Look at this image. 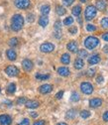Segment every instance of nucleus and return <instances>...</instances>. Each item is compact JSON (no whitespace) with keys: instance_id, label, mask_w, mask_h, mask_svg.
I'll list each match as a JSON object with an SVG mask.
<instances>
[{"instance_id":"24","label":"nucleus","mask_w":108,"mask_h":125,"mask_svg":"<svg viewBox=\"0 0 108 125\" xmlns=\"http://www.w3.org/2000/svg\"><path fill=\"white\" fill-rule=\"evenodd\" d=\"M36 79L38 81H46L50 79V74H41V73H37L36 74Z\"/></svg>"},{"instance_id":"41","label":"nucleus","mask_w":108,"mask_h":125,"mask_svg":"<svg viewBox=\"0 0 108 125\" xmlns=\"http://www.w3.org/2000/svg\"><path fill=\"white\" fill-rule=\"evenodd\" d=\"M76 32H78V28L76 27H72L69 29V33L70 34H76Z\"/></svg>"},{"instance_id":"14","label":"nucleus","mask_w":108,"mask_h":125,"mask_svg":"<svg viewBox=\"0 0 108 125\" xmlns=\"http://www.w3.org/2000/svg\"><path fill=\"white\" fill-rule=\"evenodd\" d=\"M25 104H26V107H27V108L33 109V108H37V107H39L40 102L37 101V100H27V102H26Z\"/></svg>"},{"instance_id":"51","label":"nucleus","mask_w":108,"mask_h":125,"mask_svg":"<svg viewBox=\"0 0 108 125\" xmlns=\"http://www.w3.org/2000/svg\"><path fill=\"white\" fill-rule=\"evenodd\" d=\"M0 91H1V88H0Z\"/></svg>"},{"instance_id":"15","label":"nucleus","mask_w":108,"mask_h":125,"mask_svg":"<svg viewBox=\"0 0 108 125\" xmlns=\"http://www.w3.org/2000/svg\"><path fill=\"white\" fill-rule=\"evenodd\" d=\"M100 62V57L99 55H92L88 59V64L89 65H96Z\"/></svg>"},{"instance_id":"45","label":"nucleus","mask_w":108,"mask_h":125,"mask_svg":"<svg viewBox=\"0 0 108 125\" xmlns=\"http://www.w3.org/2000/svg\"><path fill=\"white\" fill-rule=\"evenodd\" d=\"M28 21L29 22H33L34 21V15L32 14V15H29L28 16Z\"/></svg>"},{"instance_id":"10","label":"nucleus","mask_w":108,"mask_h":125,"mask_svg":"<svg viewBox=\"0 0 108 125\" xmlns=\"http://www.w3.org/2000/svg\"><path fill=\"white\" fill-rule=\"evenodd\" d=\"M39 90L41 93H44V94H46V93H50L53 91V85L52 84H43L39 87Z\"/></svg>"},{"instance_id":"48","label":"nucleus","mask_w":108,"mask_h":125,"mask_svg":"<svg viewBox=\"0 0 108 125\" xmlns=\"http://www.w3.org/2000/svg\"><path fill=\"white\" fill-rule=\"evenodd\" d=\"M103 51H104L105 53H107V52H108V47H104V49H103Z\"/></svg>"},{"instance_id":"42","label":"nucleus","mask_w":108,"mask_h":125,"mask_svg":"<svg viewBox=\"0 0 108 125\" xmlns=\"http://www.w3.org/2000/svg\"><path fill=\"white\" fill-rule=\"evenodd\" d=\"M60 21H57L56 24H55V29H58V30H60Z\"/></svg>"},{"instance_id":"11","label":"nucleus","mask_w":108,"mask_h":125,"mask_svg":"<svg viewBox=\"0 0 108 125\" xmlns=\"http://www.w3.org/2000/svg\"><path fill=\"white\" fill-rule=\"evenodd\" d=\"M101 104H102V99L100 98H92L89 100V106L92 108H97L101 106Z\"/></svg>"},{"instance_id":"8","label":"nucleus","mask_w":108,"mask_h":125,"mask_svg":"<svg viewBox=\"0 0 108 125\" xmlns=\"http://www.w3.org/2000/svg\"><path fill=\"white\" fill-rule=\"evenodd\" d=\"M12 123V119L9 115L2 114L0 115V125H10Z\"/></svg>"},{"instance_id":"1","label":"nucleus","mask_w":108,"mask_h":125,"mask_svg":"<svg viewBox=\"0 0 108 125\" xmlns=\"http://www.w3.org/2000/svg\"><path fill=\"white\" fill-rule=\"evenodd\" d=\"M24 25V18L20 14H15L11 19V28L13 31H20Z\"/></svg>"},{"instance_id":"27","label":"nucleus","mask_w":108,"mask_h":125,"mask_svg":"<svg viewBox=\"0 0 108 125\" xmlns=\"http://www.w3.org/2000/svg\"><path fill=\"white\" fill-rule=\"evenodd\" d=\"M70 100H71V101H73V102H76V101H79V94L78 92L73 91V92L71 93V96H70Z\"/></svg>"},{"instance_id":"36","label":"nucleus","mask_w":108,"mask_h":125,"mask_svg":"<svg viewBox=\"0 0 108 125\" xmlns=\"http://www.w3.org/2000/svg\"><path fill=\"white\" fill-rule=\"evenodd\" d=\"M18 125H30V120L28 118H24Z\"/></svg>"},{"instance_id":"2","label":"nucleus","mask_w":108,"mask_h":125,"mask_svg":"<svg viewBox=\"0 0 108 125\" xmlns=\"http://www.w3.org/2000/svg\"><path fill=\"white\" fill-rule=\"evenodd\" d=\"M99 45V40L96 37L93 36H89L84 40V46L85 48L88 50H93Z\"/></svg>"},{"instance_id":"20","label":"nucleus","mask_w":108,"mask_h":125,"mask_svg":"<svg viewBox=\"0 0 108 125\" xmlns=\"http://www.w3.org/2000/svg\"><path fill=\"white\" fill-rule=\"evenodd\" d=\"M60 62H63L64 65H69V62H70V57L69 54H64L60 58Z\"/></svg>"},{"instance_id":"5","label":"nucleus","mask_w":108,"mask_h":125,"mask_svg":"<svg viewBox=\"0 0 108 125\" xmlns=\"http://www.w3.org/2000/svg\"><path fill=\"white\" fill-rule=\"evenodd\" d=\"M15 6L19 9H27L30 7V0H15Z\"/></svg>"},{"instance_id":"50","label":"nucleus","mask_w":108,"mask_h":125,"mask_svg":"<svg viewBox=\"0 0 108 125\" xmlns=\"http://www.w3.org/2000/svg\"><path fill=\"white\" fill-rule=\"evenodd\" d=\"M79 1H80V2H82V3H85V2L87 1V0H79Z\"/></svg>"},{"instance_id":"9","label":"nucleus","mask_w":108,"mask_h":125,"mask_svg":"<svg viewBox=\"0 0 108 125\" xmlns=\"http://www.w3.org/2000/svg\"><path fill=\"white\" fill-rule=\"evenodd\" d=\"M22 67H23V69H24L26 72L32 71V69H33V62L30 61V60H28V59H26V60H24V61L22 62Z\"/></svg>"},{"instance_id":"44","label":"nucleus","mask_w":108,"mask_h":125,"mask_svg":"<svg viewBox=\"0 0 108 125\" xmlns=\"http://www.w3.org/2000/svg\"><path fill=\"white\" fill-rule=\"evenodd\" d=\"M34 125H45V121L44 120H39V121H36L34 123Z\"/></svg>"},{"instance_id":"31","label":"nucleus","mask_w":108,"mask_h":125,"mask_svg":"<svg viewBox=\"0 0 108 125\" xmlns=\"http://www.w3.org/2000/svg\"><path fill=\"white\" fill-rule=\"evenodd\" d=\"M101 26L103 28H108V17H104L102 20H101Z\"/></svg>"},{"instance_id":"7","label":"nucleus","mask_w":108,"mask_h":125,"mask_svg":"<svg viewBox=\"0 0 108 125\" xmlns=\"http://www.w3.org/2000/svg\"><path fill=\"white\" fill-rule=\"evenodd\" d=\"M5 73L9 76H17L19 74V70L15 66H9L5 69Z\"/></svg>"},{"instance_id":"12","label":"nucleus","mask_w":108,"mask_h":125,"mask_svg":"<svg viewBox=\"0 0 108 125\" xmlns=\"http://www.w3.org/2000/svg\"><path fill=\"white\" fill-rule=\"evenodd\" d=\"M107 7V0H97L96 1V9L100 11H104Z\"/></svg>"},{"instance_id":"21","label":"nucleus","mask_w":108,"mask_h":125,"mask_svg":"<svg viewBox=\"0 0 108 125\" xmlns=\"http://www.w3.org/2000/svg\"><path fill=\"white\" fill-rule=\"evenodd\" d=\"M50 11H51V7L49 5H43L41 7V13L43 15H48L50 13Z\"/></svg>"},{"instance_id":"47","label":"nucleus","mask_w":108,"mask_h":125,"mask_svg":"<svg viewBox=\"0 0 108 125\" xmlns=\"http://www.w3.org/2000/svg\"><path fill=\"white\" fill-rule=\"evenodd\" d=\"M30 115L32 116L33 118H36L38 116V113H36V112H30Z\"/></svg>"},{"instance_id":"16","label":"nucleus","mask_w":108,"mask_h":125,"mask_svg":"<svg viewBox=\"0 0 108 125\" xmlns=\"http://www.w3.org/2000/svg\"><path fill=\"white\" fill-rule=\"evenodd\" d=\"M6 56H7L8 60H10V61H15V60H16V58H17V54H16V52H15L13 49L7 50Z\"/></svg>"},{"instance_id":"49","label":"nucleus","mask_w":108,"mask_h":125,"mask_svg":"<svg viewBox=\"0 0 108 125\" xmlns=\"http://www.w3.org/2000/svg\"><path fill=\"white\" fill-rule=\"evenodd\" d=\"M57 125H68L67 123H65V122H60V123H58Z\"/></svg>"},{"instance_id":"6","label":"nucleus","mask_w":108,"mask_h":125,"mask_svg":"<svg viewBox=\"0 0 108 125\" xmlns=\"http://www.w3.org/2000/svg\"><path fill=\"white\" fill-rule=\"evenodd\" d=\"M40 49L43 53H51L55 50V46L52 43H44L41 45Z\"/></svg>"},{"instance_id":"39","label":"nucleus","mask_w":108,"mask_h":125,"mask_svg":"<svg viewBox=\"0 0 108 125\" xmlns=\"http://www.w3.org/2000/svg\"><path fill=\"white\" fill-rule=\"evenodd\" d=\"M63 95H64V91H63V90H60V91H59L57 94H56V97H57L58 99H60L61 97H63Z\"/></svg>"},{"instance_id":"33","label":"nucleus","mask_w":108,"mask_h":125,"mask_svg":"<svg viewBox=\"0 0 108 125\" xmlns=\"http://www.w3.org/2000/svg\"><path fill=\"white\" fill-rule=\"evenodd\" d=\"M73 23V18L72 17H67L64 21V24L65 25H71Z\"/></svg>"},{"instance_id":"37","label":"nucleus","mask_w":108,"mask_h":125,"mask_svg":"<svg viewBox=\"0 0 108 125\" xmlns=\"http://www.w3.org/2000/svg\"><path fill=\"white\" fill-rule=\"evenodd\" d=\"M55 37L59 39L61 37V31L60 30H58V29H55Z\"/></svg>"},{"instance_id":"23","label":"nucleus","mask_w":108,"mask_h":125,"mask_svg":"<svg viewBox=\"0 0 108 125\" xmlns=\"http://www.w3.org/2000/svg\"><path fill=\"white\" fill-rule=\"evenodd\" d=\"M80 13H81V7L79 5H76L72 8V14L74 16H79Z\"/></svg>"},{"instance_id":"28","label":"nucleus","mask_w":108,"mask_h":125,"mask_svg":"<svg viewBox=\"0 0 108 125\" xmlns=\"http://www.w3.org/2000/svg\"><path fill=\"white\" fill-rule=\"evenodd\" d=\"M78 55H79V57L80 59H84V58H86V57L88 56V54H87V52H86L85 50H83V49H81V50H79V51L78 52Z\"/></svg>"},{"instance_id":"30","label":"nucleus","mask_w":108,"mask_h":125,"mask_svg":"<svg viewBox=\"0 0 108 125\" xmlns=\"http://www.w3.org/2000/svg\"><path fill=\"white\" fill-rule=\"evenodd\" d=\"M80 116H81L83 119H86V118H88V117L90 116V112H89L88 110H82V111L80 112Z\"/></svg>"},{"instance_id":"18","label":"nucleus","mask_w":108,"mask_h":125,"mask_svg":"<svg viewBox=\"0 0 108 125\" xmlns=\"http://www.w3.org/2000/svg\"><path fill=\"white\" fill-rule=\"evenodd\" d=\"M83 66H84V62H83L82 59L78 58V59L74 61V68H75L76 70H81V69L83 68Z\"/></svg>"},{"instance_id":"13","label":"nucleus","mask_w":108,"mask_h":125,"mask_svg":"<svg viewBox=\"0 0 108 125\" xmlns=\"http://www.w3.org/2000/svg\"><path fill=\"white\" fill-rule=\"evenodd\" d=\"M67 48H68V50L69 51V52H71V53H76L78 52V44H76V42H74V41H71V42H69L68 45H67Z\"/></svg>"},{"instance_id":"26","label":"nucleus","mask_w":108,"mask_h":125,"mask_svg":"<svg viewBox=\"0 0 108 125\" xmlns=\"http://www.w3.org/2000/svg\"><path fill=\"white\" fill-rule=\"evenodd\" d=\"M15 91H16V84L15 83H10L8 85V87H7V92L12 94V93H14Z\"/></svg>"},{"instance_id":"25","label":"nucleus","mask_w":108,"mask_h":125,"mask_svg":"<svg viewBox=\"0 0 108 125\" xmlns=\"http://www.w3.org/2000/svg\"><path fill=\"white\" fill-rule=\"evenodd\" d=\"M56 11H57V13L59 15V16H63V15H65L66 12H67V10H66L63 6H57Z\"/></svg>"},{"instance_id":"40","label":"nucleus","mask_w":108,"mask_h":125,"mask_svg":"<svg viewBox=\"0 0 108 125\" xmlns=\"http://www.w3.org/2000/svg\"><path fill=\"white\" fill-rule=\"evenodd\" d=\"M103 80H104V79H103L102 75H98V76L96 77V83H103Z\"/></svg>"},{"instance_id":"34","label":"nucleus","mask_w":108,"mask_h":125,"mask_svg":"<svg viewBox=\"0 0 108 125\" xmlns=\"http://www.w3.org/2000/svg\"><path fill=\"white\" fill-rule=\"evenodd\" d=\"M86 30L88 31V32H93V31L96 30V27L94 25H92V24H88L86 26Z\"/></svg>"},{"instance_id":"29","label":"nucleus","mask_w":108,"mask_h":125,"mask_svg":"<svg viewBox=\"0 0 108 125\" xmlns=\"http://www.w3.org/2000/svg\"><path fill=\"white\" fill-rule=\"evenodd\" d=\"M9 45L11 47H15L18 45V39L17 38H11L10 41H9Z\"/></svg>"},{"instance_id":"43","label":"nucleus","mask_w":108,"mask_h":125,"mask_svg":"<svg viewBox=\"0 0 108 125\" xmlns=\"http://www.w3.org/2000/svg\"><path fill=\"white\" fill-rule=\"evenodd\" d=\"M102 118H103V120H104V121H106V122H108V111H106V112H104V114H103V116H102Z\"/></svg>"},{"instance_id":"35","label":"nucleus","mask_w":108,"mask_h":125,"mask_svg":"<svg viewBox=\"0 0 108 125\" xmlns=\"http://www.w3.org/2000/svg\"><path fill=\"white\" fill-rule=\"evenodd\" d=\"M26 102H27V99H26L25 97H20V98H18V100H17V104H19V105L25 104Z\"/></svg>"},{"instance_id":"17","label":"nucleus","mask_w":108,"mask_h":125,"mask_svg":"<svg viewBox=\"0 0 108 125\" xmlns=\"http://www.w3.org/2000/svg\"><path fill=\"white\" fill-rule=\"evenodd\" d=\"M58 73L61 76H68L69 75V70L67 67H60L58 69Z\"/></svg>"},{"instance_id":"32","label":"nucleus","mask_w":108,"mask_h":125,"mask_svg":"<svg viewBox=\"0 0 108 125\" xmlns=\"http://www.w3.org/2000/svg\"><path fill=\"white\" fill-rule=\"evenodd\" d=\"M94 74H95V69H89V70L86 72V75L89 76V77L94 76Z\"/></svg>"},{"instance_id":"19","label":"nucleus","mask_w":108,"mask_h":125,"mask_svg":"<svg viewBox=\"0 0 108 125\" xmlns=\"http://www.w3.org/2000/svg\"><path fill=\"white\" fill-rule=\"evenodd\" d=\"M39 24H40L42 27H46V26L49 24V18L47 17V15H43V16L40 17V19H39Z\"/></svg>"},{"instance_id":"4","label":"nucleus","mask_w":108,"mask_h":125,"mask_svg":"<svg viewBox=\"0 0 108 125\" xmlns=\"http://www.w3.org/2000/svg\"><path fill=\"white\" fill-rule=\"evenodd\" d=\"M80 89L84 94H91L93 92V86L89 83H82L80 84Z\"/></svg>"},{"instance_id":"22","label":"nucleus","mask_w":108,"mask_h":125,"mask_svg":"<svg viewBox=\"0 0 108 125\" xmlns=\"http://www.w3.org/2000/svg\"><path fill=\"white\" fill-rule=\"evenodd\" d=\"M75 115H76L75 109H70V110H69V111L67 112L66 117H67L68 119H73V118L75 117Z\"/></svg>"},{"instance_id":"3","label":"nucleus","mask_w":108,"mask_h":125,"mask_svg":"<svg viewBox=\"0 0 108 125\" xmlns=\"http://www.w3.org/2000/svg\"><path fill=\"white\" fill-rule=\"evenodd\" d=\"M96 12H97V9H96V7H94L93 5L87 6L86 9H85V12H84L85 20H87V21L92 20V19H93V18L96 16Z\"/></svg>"},{"instance_id":"38","label":"nucleus","mask_w":108,"mask_h":125,"mask_svg":"<svg viewBox=\"0 0 108 125\" xmlns=\"http://www.w3.org/2000/svg\"><path fill=\"white\" fill-rule=\"evenodd\" d=\"M73 1H74V0H63V3L66 6H70L73 3Z\"/></svg>"},{"instance_id":"46","label":"nucleus","mask_w":108,"mask_h":125,"mask_svg":"<svg viewBox=\"0 0 108 125\" xmlns=\"http://www.w3.org/2000/svg\"><path fill=\"white\" fill-rule=\"evenodd\" d=\"M102 39H103L104 41H108V32H107V33H104V34L102 35Z\"/></svg>"}]
</instances>
